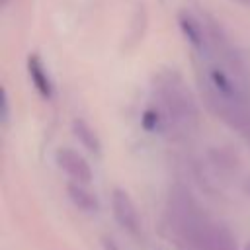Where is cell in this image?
<instances>
[{"mask_svg":"<svg viewBox=\"0 0 250 250\" xmlns=\"http://www.w3.org/2000/svg\"><path fill=\"white\" fill-rule=\"evenodd\" d=\"M199 94L205 107L240 137L250 139V102L232 74L207 68L199 78Z\"/></svg>","mask_w":250,"mask_h":250,"instance_id":"1","label":"cell"},{"mask_svg":"<svg viewBox=\"0 0 250 250\" xmlns=\"http://www.w3.org/2000/svg\"><path fill=\"white\" fill-rule=\"evenodd\" d=\"M166 215L178 250H211L217 225L201 211L188 188L174 186L170 189Z\"/></svg>","mask_w":250,"mask_h":250,"instance_id":"2","label":"cell"},{"mask_svg":"<svg viewBox=\"0 0 250 250\" xmlns=\"http://www.w3.org/2000/svg\"><path fill=\"white\" fill-rule=\"evenodd\" d=\"M154 92L164 127L174 135H189L199 125V109L193 94L176 70H162L156 76Z\"/></svg>","mask_w":250,"mask_h":250,"instance_id":"3","label":"cell"},{"mask_svg":"<svg viewBox=\"0 0 250 250\" xmlns=\"http://www.w3.org/2000/svg\"><path fill=\"white\" fill-rule=\"evenodd\" d=\"M111 209H113V217H115L117 225L123 230H127L133 236H137L141 232V217H139L137 205L123 188H113V191H111Z\"/></svg>","mask_w":250,"mask_h":250,"instance_id":"4","label":"cell"},{"mask_svg":"<svg viewBox=\"0 0 250 250\" xmlns=\"http://www.w3.org/2000/svg\"><path fill=\"white\" fill-rule=\"evenodd\" d=\"M55 160H57L59 168L72 182H82V184H90L92 182V168H90L88 160L80 152H76L74 148L61 146L55 152Z\"/></svg>","mask_w":250,"mask_h":250,"instance_id":"5","label":"cell"},{"mask_svg":"<svg viewBox=\"0 0 250 250\" xmlns=\"http://www.w3.org/2000/svg\"><path fill=\"white\" fill-rule=\"evenodd\" d=\"M178 25L184 33V37L189 41V45L201 55V57H211V41H209V31L207 25H203L201 21H197L191 14L182 12L178 16Z\"/></svg>","mask_w":250,"mask_h":250,"instance_id":"6","label":"cell"},{"mask_svg":"<svg viewBox=\"0 0 250 250\" xmlns=\"http://www.w3.org/2000/svg\"><path fill=\"white\" fill-rule=\"evenodd\" d=\"M27 74H29V80H31L33 88L39 92V96L45 98V100H51L53 92H55L53 80H51V76L47 72V66L43 64V61L37 53H29V57H27Z\"/></svg>","mask_w":250,"mask_h":250,"instance_id":"7","label":"cell"},{"mask_svg":"<svg viewBox=\"0 0 250 250\" xmlns=\"http://www.w3.org/2000/svg\"><path fill=\"white\" fill-rule=\"evenodd\" d=\"M66 195L70 199V203L88 215H94L100 211V201L96 197V193L92 189H88V184L82 182H68L66 184Z\"/></svg>","mask_w":250,"mask_h":250,"instance_id":"8","label":"cell"},{"mask_svg":"<svg viewBox=\"0 0 250 250\" xmlns=\"http://www.w3.org/2000/svg\"><path fill=\"white\" fill-rule=\"evenodd\" d=\"M72 133L74 137L78 139V143L88 150V152H94V154H100L102 152V141L96 133V129L84 121V119H74L72 121Z\"/></svg>","mask_w":250,"mask_h":250,"instance_id":"9","label":"cell"},{"mask_svg":"<svg viewBox=\"0 0 250 250\" xmlns=\"http://www.w3.org/2000/svg\"><path fill=\"white\" fill-rule=\"evenodd\" d=\"M211 250H238L236 246V240L232 236V232L223 227V225H217L215 229V238H213V246Z\"/></svg>","mask_w":250,"mask_h":250,"instance_id":"10","label":"cell"},{"mask_svg":"<svg viewBox=\"0 0 250 250\" xmlns=\"http://www.w3.org/2000/svg\"><path fill=\"white\" fill-rule=\"evenodd\" d=\"M102 250H123L121 246H119V242L115 240V238H111V236H102Z\"/></svg>","mask_w":250,"mask_h":250,"instance_id":"11","label":"cell"},{"mask_svg":"<svg viewBox=\"0 0 250 250\" xmlns=\"http://www.w3.org/2000/svg\"><path fill=\"white\" fill-rule=\"evenodd\" d=\"M8 119H10V102H8V92L4 88L2 90V121L8 123Z\"/></svg>","mask_w":250,"mask_h":250,"instance_id":"12","label":"cell"},{"mask_svg":"<svg viewBox=\"0 0 250 250\" xmlns=\"http://www.w3.org/2000/svg\"><path fill=\"white\" fill-rule=\"evenodd\" d=\"M242 191H244V195H248V197H250V174L242 180Z\"/></svg>","mask_w":250,"mask_h":250,"instance_id":"13","label":"cell"},{"mask_svg":"<svg viewBox=\"0 0 250 250\" xmlns=\"http://www.w3.org/2000/svg\"><path fill=\"white\" fill-rule=\"evenodd\" d=\"M234 2H238V4H242V6H250V0H234Z\"/></svg>","mask_w":250,"mask_h":250,"instance_id":"14","label":"cell"},{"mask_svg":"<svg viewBox=\"0 0 250 250\" xmlns=\"http://www.w3.org/2000/svg\"><path fill=\"white\" fill-rule=\"evenodd\" d=\"M244 250H250V242H248V244H246V248H244Z\"/></svg>","mask_w":250,"mask_h":250,"instance_id":"15","label":"cell"}]
</instances>
